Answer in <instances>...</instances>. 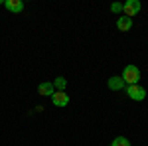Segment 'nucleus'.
<instances>
[{"instance_id":"5","label":"nucleus","mask_w":148,"mask_h":146,"mask_svg":"<svg viewBox=\"0 0 148 146\" xmlns=\"http://www.w3.org/2000/svg\"><path fill=\"white\" fill-rule=\"evenodd\" d=\"M4 6H6V10L12 12V14H20V12L24 10L22 0H4Z\"/></svg>"},{"instance_id":"6","label":"nucleus","mask_w":148,"mask_h":146,"mask_svg":"<svg viewBox=\"0 0 148 146\" xmlns=\"http://www.w3.org/2000/svg\"><path fill=\"white\" fill-rule=\"evenodd\" d=\"M38 93H40L42 97H53L56 87H53V83L46 81V83H40V85H38Z\"/></svg>"},{"instance_id":"4","label":"nucleus","mask_w":148,"mask_h":146,"mask_svg":"<svg viewBox=\"0 0 148 146\" xmlns=\"http://www.w3.org/2000/svg\"><path fill=\"white\" fill-rule=\"evenodd\" d=\"M51 103H53L56 107H67L69 105V95L65 91H56L53 97H51Z\"/></svg>"},{"instance_id":"7","label":"nucleus","mask_w":148,"mask_h":146,"mask_svg":"<svg viewBox=\"0 0 148 146\" xmlns=\"http://www.w3.org/2000/svg\"><path fill=\"white\" fill-rule=\"evenodd\" d=\"M107 85H109V89H111V91H123V89L126 87L125 81H123L121 77H116V75L109 79V81H107Z\"/></svg>"},{"instance_id":"1","label":"nucleus","mask_w":148,"mask_h":146,"mask_svg":"<svg viewBox=\"0 0 148 146\" xmlns=\"http://www.w3.org/2000/svg\"><path fill=\"white\" fill-rule=\"evenodd\" d=\"M121 79L125 81V85H138V81H140V69L136 65H126Z\"/></svg>"},{"instance_id":"3","label":"nucleus","mask_w":148,"mask_h":146,"mask_svg":"<svg viewBox=\"0 0 148 146\" xmlns=\"http://www.w3.org/2000/svg\"><path fill=\"white\" fill-rule=\"evenodd\" d=\"M140 10H142V4L138 0H126L125 4H123V16H126V18L136 16Z\"/></svg>"},{"instance_id":"11","label":"nucleus","mask_w":148,"mask_h":146,"mask_svg":"<svg viewBox=\"0 0 148 146\" xmlns=\"http://www.w3.org/2000/svg\"><path fill=\"white\" fill-rule=\"evenodd\" d=\"M111 10H113L114 14H121V12H123V4H121V2H113V4H111Z\"/></svg>"},{"instance_id":"9","label":"nucleus","mask_w":148,"mask_h":146,"mask_svg":"<svg viewBox=\"0 0 148 146\" xmlns=\"http://www.w3.org/2000/svg\"><path fill=\"white\" fill-rule=\"evenodd\" d=\"M53 87H56V91H65V87H67V79L63 77V75L56 77V81H53Z\"/></svg>"},{"instance_id":"8","label":"nucleus","mask_w":148,"mask_h":146,"mask_svg":"<svg viewBox=\"0 0 148 146\" xmlns=\"http://www.w3.org/2000/svg\"><path fill=\"white\" fill-rule=\"evenodd\" d=\"M116 28H119L121 32H128V30L132 28V18H126V16H119V20H116Z\"/></svg>"},{"instance_id":"2","label":"nucleus","mask_w":148,"mask_h":146,"mask_svg":"<svg viewBox=\"0 0 148 146\" xmlns=\"http://www.w3.org/2000/svg\"><path fill=\"white\" fill-rule=\"evenodd\" d=\"M126 95L132 99V101H144L146 99V89L140 87V85H126Z\"/></svg>"},{"instance_id":"10","label":"nucleus","mask_w":148,"mask_h":146,"mask_svg":"<svg viewBox=\"0 0 148 146\" xmlns=\"http://www.w3.org/2000/svg\"><path fill=\"white\" fill-rule=\"evenodd\" d=\"M111 146H130V140L126 136H116L113 142H111Z\"/></svg>"}]
</instances>
